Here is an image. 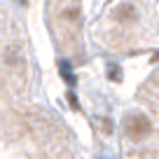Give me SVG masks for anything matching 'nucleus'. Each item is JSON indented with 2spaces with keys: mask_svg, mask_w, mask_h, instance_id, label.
Wrapping results in <instances>:
<instances>
[{
  "mask_svg": "<svg viewBox=\"0 0 159 159\" xmlns=\"http://www.w3.org/2000/svg\"><path fill=\"white\" fill-rule=\"evenodd\" d=\"M21 2H24V5H26V0H21Z\"/></svg>",
  "mask_w": 159,
  "mask_h": 159,
  "instance_id": "0eeeda50",
  "label": "nucleus"
},
{
  "mask_svg": "<svg viewBox=\"0 0 159 159\" xmlns=\"http://www.w3.org/2000/svg\"><path fill=\"white\" fill-rule=\"evenodd\" d=\"M66 19H75V16H77V10H66Z\"/></svg>",
  "mask_w": 159,
  "mask_h": 159,
  "instance_id": "423d86ee",
  "label": "nucleus"
},
{
  "mask_svg": "<svg viewBox=\"0 0 159 159\" xmlns=\"http://www.w3.org/2000/svg\"><path fill=\"white\" fill-rule=\"evenodd\" d=\"M59 66H61V75H63V80H66V82H68L70 87H73V84H75V75L70 73V63H66V61H61Z\"/></svg>",
  "mask_w": 159,
  "mask_h": 159,
  "instance_id": "7ed1b4c3",
  "label": "nucleus"
},
{
  "mask_svg": "<svg viewBox=\"0 0 159 159\" xmlns=\"http://www.w3.org/2000/svg\"><path fill=\"white\" fill-rule=\"evenodd\" d=\"M124 131H126V136H129L131 140H143V138H148L150 136V131H152V124H150V119L145 117V115H140V112H134V115H129V117L124 119Z\"/></svg>",
  "mask_w": 159,
  "mask_h": 159,
  "instance_id": "f257e3e1",
  "label": "nucleus"
},
{
  "mask_svg": "<svg viewBox=\"0 0 159 159\" xmlns=\"http://www.w3.org/2000/svg\"><path fill=\"white\" fill-rule=\"evenodd\" d=\"M119 68H117V66H110V80H115V82H119Z\"/></svg>",
  "mask_w": 159,
  "mask_h": 159,
  "instance_id": "20e7f679",
  "label": "nucleus"
},
{
  "mask_svg": "<svg viewBox=\"0 0 159 159\" xmlns=\"http://www.w3.org/2000/svg\"><path fill=\"white\" fill-rule=\"evenodd\" d=\"M103 126H105V134H112V122L110 119H103Z\"/></svg>",
  "mask_w": 159,
  "mask_h": 159,
  "instance_id": "39448f33",
  "label": "nucleus"
},
{
  "mask_svg": "<svg viewBox=\"0 0 159 159\" xmlns=\"http://www.w3.org/2000/svg\"><path fill=\"white\" fill-rule=\"evenodd\" d=\"M117 19L119 21H134L136 19V7L129 5V2L122 5V7H119V12H117Z\"/></svg>",
  "mask_w": 159,
  "mask_h": 159,
  "instance_id": "f03ea898",
  "label": "nucleus"
}]
</instances>
